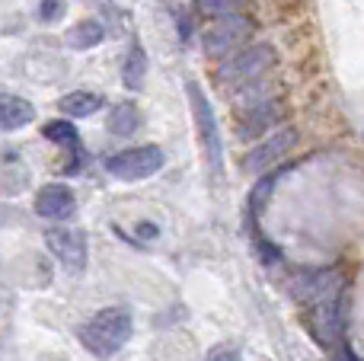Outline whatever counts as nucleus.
<instances>
[{
  "label": "nucleus",
  "mask_w": 364,
  "mask_h": 361,
  "mask_svg": "<svg viewBox=\"0 0 364 361\" xmlns=\"http://www.w3.org/2000/svg\"><path fill=\"white\" fill-rule=\"evenodd\" d=\"M342 298H346V275L339 269L310 275L301 288V304L307 307L310 330L326 345L342 343Z\"/></svg>",
  "instance_id": "f257e3e1"
},
{
  "label": "nucleus",
  "mask_w": 364,
  "mask_h": 361,
  "mask_svg": "<svg viewBox=\"0 0 364 361\" xmlns=\"http://www.w3.org/2000/svg\"><path fill=\"white\" fill-rule=\"evenodd\" d=\"M132 333H134L132 311H128V307H106V311L93 313V317L77 330V339H80V345L90 355L109 361L125 349Z\"/></svg>",
  "instance_id": "f03ea898"
},
{
  "label": "nucleus",
  "mask_w": 364,
  "mask_h": 361,
  "mask_svg": "<svg viewBox=\"0 0 364 361\" xmlns=\"http://www.w3.org/2000/svg\"><path fill=\"white\" fill-rule=\"evenodd\" d=\"M186 99H188V109H192L195 134H198V141H201L205 160H208V166H211V173L218 176V173L224 170V144H220V125L211 109V99L205 96L198 80H186Z\"/></svg>",
  "instance_id": "7ed1b4c3"
},
{
  "label": "nucleus",
  "mask_w": 364,
  "mask_h": 361,
  "mask_svg": "<svg viewBox=\"0 0 364 361\" xmlns=\"http://www.w3.org/2000/svg\"><path fill=\"white\" fill-rule=\"evenodd\" d=\"M256 36V19L246 13H233V16L214 19L205 32H201V48L211 61H224V58L237 55L240 48L252 45L250 38Z\"/></svg>",
  "instance_id": "20e7f679"
},
{
  "label": "nucleus",
  "mask_w": 364,
  "mask_h": 361,
  "mask_svg": "<svg viewBox=\"0 0 364 361\" xmlns=\"http://www.w3.org/2000/svg\"><path fill=\"white\" fill-rule=\"evenodd\" d=\"M272 64H275V48H272L269 42H252V45H246V48H240L237 55L224 58V61L218 64V70H214V77H218V83L237 90V87H243V83L262 80V74L272 70Z\"/></svg>",
  "instance_id": "39448f33"
},
{
  "label": "nucleus",
  "mask_w": 364,
  "mask_h": 361,
  "mask_svg": "<svg viewBox=\"0 0 364 361\" xmlns=\"http://www.w3.org/2000/svg\"><path fill=\"white\" fill-rule=\"evenodd\" d=\"M160 170H164V151L157 144L125 147V151H115L112 157H106V173L122 183H141Z\"/></svg>",
  "instance_id": "423d86ee"
},
{
  "label": "nucleus",
  "mask_w": 364,
  "mask_h": 361,
  "mask_svg": "<svg viewBox=\"0 0 364 361\" xmlns=\"http://www.w3.org/2000/svg\"><path fill=\"white\" fill-rule=\"evenodd\" d=\"M297 141H301L297 128H278V131L265 134V138L243 157V170L246 173H269L272 166H278L291 151H294Z\"/></svg>",
  "instance_id": "0eeeda50"
},
{
  "label": "nucleus",
  "mask_w": 364,
  "mask_h": 361,
  "mask_svg": "<svg viewBox=\"0 0 364 361\" xmlns=\"http://www.w3.org/2000/svg\"><path fill=\"white\" fill-rule=\"evenodd\" d=\"M45 247L70 275H80L87 269V237L77 227H48L45 230Z\"/></svg>",
  "instance_id": "6e6552de"
},
{
  "label": "nucleus",
  "mask_w": 364,
  "mask_h": 361,
  "mask_svg": "<svg viewBox=\"0 0 364 361\" xmlns=\"http://www.w3.org/2000/svg\"><path fill=\"white\" fill-rule=\"evenodd\" d=\"M77 211V195L70 185L64 183H48L36 192V215L45 221H68Z\"/></svg>",
  "instance_id": "1a4fd4ad"
},
{
  "label": "nucleus",
  "mask_w": 364,
  "mask_h": 361,
  "mask_svg": "<svg viewBox=\"0 0 364 361\" xmlns=\"http://www.w3.org/2000/svg\"><path fill=\"white\" fill-rule=\"evenodd\" d=\"M246 112V122L240 125V138L243 141H256V138H265V134H272V128H275V122L282 119V102H259V106L252 109H243Z\"/></svg>",
  "instance_id": "9d476101"
},
{
  "label": "nucleus",
  "mask_w": 364,
  "mask_h": 361,
  "mask_svg": "<svg viewBox=\"0 0 364 361\" xmlns=\"http://www.w3.org/2000/svg\"><path fill=\"white\" fill-rule=\"evenodd\" d=\"M36 122V106L26 96L0 90V131H19Z\"/></svg>",
  "instance_id": "9b49d317"
},
{
  "label": "nucleus",
  "mask_w": 364,
  "mask_h": 361,
  "mask_svg": "<svg viewBox=\"0 0 364 361\" xmlns=\"http://www.w3.org/2000/svg\"><path fill=\"white\" fill-rule=\"evenodd\" d=\"M58 106H61L64 119H90L106 106V99H102V93H93V90H70L68 96H61Z\"/></svg>",
  "instance_id": "f8f14e48"
},
{
  "label": "nucleus",
  "mask_w": 364,
  "mask_h": 361,
  "mask_svg": "<svg viewBox=\"0 0 364 361\" xmlns=\"http://www.w3.org/2000/svg\"><path fill=\"white\" fill-rule=\"evenodd\" d=\"M102 42H106V26L100 19H80V23H74L64 32V45L74 51H90Z\"/></svg>",
  "instance_id": "ddd939ff"
},
{
  "label": "nucleus",
  "mask_w": 364,
  "mask_h": 361,
  "mask_svg": "<svg viewBox=\"0 0 364 361\" xmlns=\"http://www.w3.org/2000/svg\"><path fill=\"white\" fill-rule=\"evenodd\" d=\"M144 80H147V51H144V45L134 38V42L128 45L125 61H122V83H125L132 93H138V90H144Z\"/></svg>",
  "instance_id": "4468645a"
},
{
  "label": "nucleus",
  "mask_w": 364,
  "mask_h": 361,
  "mask_svg": "<svg viewBox=\"0 0 364 361\" xmlns=\"http://www.w3.org/2000/svg\"><path fill=\"white\" fill-rule=\"evenodd\" d=\"M138 128H141V109L134 106L132 99L119 102V106L109 112V119H106V131L115 134V138H132Z\"/></svg>",
  "instance_id": "2eb2a0df"
},
{
  "label": "nucleus",
  "mask_w": 364,
  "mask_h": 361,
  "mask_svg": "<svg viewBox=\"0 0 364 361\" xmlns=\"http://www.w3.org/2000/svg\"><path fill=\"white\" fill-rule=\"evenodd\" d=\"M243 4L246 0H192V13L205 19H224V16H233V13H243Z\"/></svg>",
  "instance_id": "dca6fc26"
},
{
  "label": "nucleus",
  "mask_w": 364,
  "mask_h": 361,
  "mask_svg": "<svg viewBox=\"0 0 364 361\" xmlns=\"http://www.w3.org/2000/svg\"><path fill=\"white\" fill-rule=\"evenodd\" d=\"M42 134H45L48 141H55V144L70 147V151H77V147H80V134H77L74 122H68V119H55V122H48V125L42 128Z\"/></svg>",
  "instance_id": "f3484780"
},
{
  "label": "nucleus",
  "mask_w": 364,
  "mask_h": 361,
  "mask_svg": "<svg viewBox=\"0 0 364 361\" xmlns=\"http://www.w3.org/2000/svg\"><path fill=\"white\" fill-rule=\"evenodd\" d=\"M64 10H68V4H64V0H42V4H38V13H36V19L38 23H58V19L64 16Z\"/></svg>",
  "instance_id": "a211bd4d"
},
{
  "label": "nucleus",
  "mask_w": 364,
  "mask_h": 361,
  "mask_svg": "<svg viewBox=\"0 0 364 361\" xmlns=\"http://www.w3.org/2000/svg\"><path fill=\"white\" fill-rule=\"evenodd\" d=\"M205 361H240V352L233 345H214Z\"/></svg>",
  "instance_id": "6ab92c4d"
}]
</instances>
